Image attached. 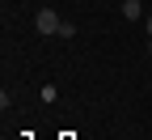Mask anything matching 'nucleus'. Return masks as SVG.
Wrapping results in <instances>:
<instances>
[{
	"label": "nucleus",
	"mask_w": 152,
	"mask_h": 140,
	"mask_svg": "<svg viewBox=\"0 0 152 140\" xmlns=\"http://www.w3.org/2000/svg\"><path fill=\"white\" fill-rule=\"evenodd\" d=\"M144 26H148V34H152V17H148V21H144Z\"/></svg>",
	"instance_id": "obj_3"
},
{
	"label": "nucleus",
	"mask_w": 152,
	"mask_h": 140,
	"mask_svg": "<svg viewBox=\"0 0 152 140\" xmlns=\"http://www.w3.org/2000/svg\"><path fill=\"white\" fill-rule=\"evenodd\" d=\"M123 17H127V21H140V17H144V4H140V0H123Z\"/></svg>",
	"instance_id": "obj_2"
},
{
	"label": "nucleus",
	"mask_w": 152,
	"mask_h": 140,
	"mask_svg": "<svg viewBox=\"0 0 152 140\" xmlns=\"http://www.w3.org/2000/svg\"><path fill=\"white\" fill-rule=\"evenodd\" d=\"M34 26H38V34H51V38H59V26H64V17L55 13V9H38Z\"/></svg>",
	"instance_id": "obj_1"
},
{
	"label": "nucleus",
	"mask_w": 152,
	"mask_h": 140,
	"mask_svg": "<svg viewBox=\"0 0 152 140\" xmlns=\"http://www.w3.org/2000/svg\"><path fill=\"white\" fill-rule=\"evenodd\" d=\"M148 55H152V38H148Z\"/></svg>",
	"instance_id": "obj_4"
}]
</instances>
